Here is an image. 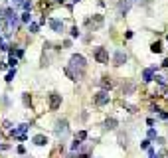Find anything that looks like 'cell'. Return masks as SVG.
Returning <instances> with one entry per match:
<instances>
[{
	"mask_svg": "<svg viewBox=\"0 0 168 158\" xmlns=\"http://www.w3.org/2000/svg\"><path fill=\"white\" fill-rule=\"evenodd\" d=\"M85 69H87V61L85 57L81 56V53H73V56L69 57V63H67V67L64 69L65 75L71 79V81H79L83 75H85Z\"/></svg>",
	"mask_w": 168,
	"mask_h": 158,
	"instance_id": "1",
	"label": "cell"
},
{
	"mask_svg": "<svg viewBox=\"0 0 168 158\" xmlns=\"http://www.w3.org/2000/svg\"><path fill=\"white\" fill-rule=\"evenodd\" d=\"M53 131H56L57 138H64V136L67 135V131H69V123H67V119H60V120H57Z\"/></svg>",
	"mask_w": 168,
	"mask_h": 158,
	"instance_id": "2",
	"label": "cell"
},
{
	"mask_svg": "<svg viewBox=\"0 0 168 158\" xmlns=\"http://www.w3.org/2000/svg\"><path fill=\"white\" fill-rule=\"evenodd\" d=\"M93 57H95V61L101 65H105V63H109V52L105 48H95L93 49Z\"/></svg>",
	"mask_w": 168,
	"mask_h": 158,
	"instance_id": "3",
	"label": "cell"
},
{
	"mask_svg": "<svg viewBox=\"0 0 168 158\" xmlns=\"http://www.w3.org/2000/svg\"><path fill=\"white\" fill-rule=\"evenodd\" d=\"M95 105L97 107H105L109 101H111V95H109V91H99V93H95Z\"/></svg>",
	"mask_w": 168,
	"mask_h": 158,
	"instance_id": "4",
	"label": "cell"
},
{
	"mask_svg": "<svg viewBox=\"0 0 168 158\" xmlns=\"http://www.w3.org/2000/svg\"><path fill=\"white\" fill-rule=\"evenodd\" d=\"M127 53H125V49H117L115 56H113V65H117V67H121V65L127 63Z\"/></svg>",
	"mask_w": 168,
	"mask_h": 158,
	"instance_id": "5",
	"label": "cell"
},
{
	"mask_svg": "<svg viewBox=\"0 0 168 158\" xmlns=\"http://www.w3.org/2000/svg\"><path fill=\"white\" fill-rule=\"evenodd\" d=\"M60 105H61V95L57 93V91L49 93V111H57Z\"/></svg>",
	"mask_w": 168,
	"mask_h": 158,
	"instance_id": "6",
	"label": "cell"
},
{
	"mask_svg": "<svg viewBox=\"0 0 168 158\" xmlns=\"http://www.w3.org/2000/svg\"><path fill=\"white\" fill-rule=\"evenodd\" d=\"M156 71H158L156 65H152V67H146L144 71H142V81H144V83H150V81L154 79V75H156Z\"/></svg>",
	"mask_w": 168,
	"mask_h": 158,
	"instance_id": "7",
	"label": "cell"
},
{
	"mask_svg": "<svg viewBox=\"0 0 168 158\" xmlns=\"http://www.w3.org/2000/svg\"><path fill=\"white\" fill-rule=\"evenodd\" d=\"M30 128V124H26V123H22V124H18L16 128H10V136L12 138H16V136H20V135H24V132Z\"/></svg>",
	"mask_w": 168,
	"mask_h": 158,
	"instance_id": "8",
	"label": "cell"
},
{
	"mask_svg": "<svg viewBox=\"0 0 168 158\" xmlns=\"http://www.w3.org/2000/svg\"><path fill=\"white\" fill-rule=\"evenodd\" d=\"M87 26H89L93 32H95V30H99V28L103 26V16H101V14H97L93 20H87Z\"/></svg>",
	"mask_w": 168,
	"mask_h": 158,
	"instance_id": "9",
	"label": "cell"
},
{
	"mask_svg": "<svg viewBox=\"0 0 168 158\" xmlns=\"http://www.w3.org/2000/svg\"><path fill=\"white\" fill-rule=\"evenodd\" d=\"M49 28H52L56 34H61V32H64V20L52 18V20H49Z\"/></svg>",
	"mask_w": 168,
	"mask_h": 158,
	"instance_id": "10",
	"label": "cell"
},
{
	"mask_svg": "<svg viewBox=\"0 0 168 158\" xmlns=\"http://www.w3.org/2000/svg\"><path fill=\"white\" fill-rule=\"evenodd\" d=\"M32 142L36 144V146H48L49 140H48V136H46V135H36V136L32 138Z\"/></svg>",
	"mask_w": 168,
	"mask_h": 158,
	"instance_id": "11",
	"label": "cell"
},
{
	"mask_svg": "<svg viewBox=\"0 0 168 158\" xmlns=\"http://www.w3.org/2000/svg\"><path fill=\"white\" fill-rule=\"evenodd\" d=\"M117 124H119V120H117L115 117H109L107 120H105L103 128H105V131H115V128H117Z\"/></svg>",
	"mask_w": 168,
	"mask_h": 158,
	"instance_id": "12",
	"label": "cell"
},
{
	"mask_svg": "<svg viewBox=\"0 0 168 158\" xmlns=\"http://www.w3.org/2000/svg\"><path fill=\"white\" fill-rule=\"evenodd\" d=\"M134 89H137V85H134L133 81H127V83L123 85V95H133Z\"/></svg>",
	"mask_w": 168,
	"mask_h": 158,
	"instance_id": "13",
	"label": "cell"
},
{
	"mask_svg": "<svg viewBox=\"0 0 168 158\" xmlns=\"http://www.w3.org/2000/svg\"><path fill=\"white\" fill-rule=\"evenodd\" d=\"M150 52H152V53H160L162 52V44H160V41H154V44L150 45Z\"/></svg>",
	"mask_w": 168,
	"mask_h": 158,
	"instance_id": "14",
	"label": "cell"
},
{
	"mask_svg": "<svg viewBox=\"0 0 168 158\" xmlns=\"http://www.w3.org/2000/svg\"><path fill=\"white\" fill-rule=\"evenodd\" d=\"M38 30H40V24H36V22L28 24V32H30V34H38Z\"/></svg>",
	"mask_w": 168,
	"mask_h": 158,
	"instance_id": "15",
	"label": "cell"
},
{
	"mask_svg": "<svg viewBox=\"0 0 168 158\" xmlns=\"http://www.w3.org/2000/svg\"><path fill=\"white\" fill-rule=\"evenodd\" d=\"M14 77H16V67H12L10 71L6 73V81H8V83H12V81H14Z\"/></svg>",
	"mask_w": 168,
	"mask_h": 158,
	"instance_id": "16",
	"label": "cell"
},
{
	"mask_svg": "<svg viewBox=\"0 0 168 158\" xmlns=\"http://www.w3.org/2000/svg\"><path fill=\"white\" fill-rule=\"evenodd\" d=\"M154 79H156V83L162 87V89L166 87V83H168V81H166V77H162V75H154Z\"/></svg>",
	"mask_w": 168,
	"mask_h": 158,
	"instance_id": "17",
	"label": "cell"
},
{
	"mask_svg": "<svg viewBox=\"0 0 168 158\" xmlns=\"http://www.w3.org/2000/svg\"><path fill=\"white\" fill-rule=\"evenodd\" d=\"M20 20H22L24 24H30L32 22V14H30V12H24V14L20 16Z\"/></svg>",
	"mask_w": 168,
	"mask_h": 158,
	"instance_id": "18",
	"label": "cell"
},
{
	"mask_svg": "<svg viewBox=\"0 0 168 158\" xmlns=\"http://www.w3.org/2000/svg\"><path fill=\"white\" fill-rule=\"evenodd\" d=\"M146 136H148V140H154V138H156V128L150 127V128H148V132H146Z\"/></svg>",
	"mask_w": 168,
	"mask_h": 158,
	"instance_id": "19",
	"label": "cell"
},
{
	"mask_svg": "<svg viewBox=\"0 0 168 158\" xmlns=\"http://www.w3.org/2000/svg\"><path fill=\"white\" fill-rule=\"evenodd\" d=\"M10 53H12V56L16 53V57H24V49H22V48H18V49H10Z\"/></svg>",
	"mask_w": 168,
	"mask_h": 158,
	"instance_id": "20",
	"label": "cell"
},
{
	"mask_svg": "<svg viewBox=\"0 0 168 158\" xmlns=\"http://www.w3.org/2000/svg\"><path fill=\"white\" fill-rule=\"evenodd\" d=\"M69 34H71V38H79V34H81V32H79V28H77V26H73Z\"/></svg>",
	"mask_w": 168,
	"mask_h": 158,
	"instance_id": "21",
	"label": "cell"
},
{
	"mask_svg": "<svg viewBox=\"0 0 168 158\" xmlns=\"http://www.w3.org/2000/svg\"><path fill=\"white\" fill-rule=\"evenodd\" d=\"M8 65H10V67H16V65H18V57L10 56V59H8Z\"/></svg>",
	"mask_w": 168,
	"mask_h": 158,
	"instance_id": "22",
	"label": "cell"
},
{
	"mask_svg": "<svg viewBox=\"0 0 168 158\" xmlns=\"http://www.w3.org/2000/svg\"><path fill=\"white\" fill-rule=\"evenodd\" d=\"M75 138H79V140H85V138H87V131H79Z\"/></svg>",
	"mask_w": 168,
	"mask_h": 158,
	"instance_id": "23",
	"label": "cell"
},
{
	"mask_svg": "<svg viewBox=\"0 0 168 158\" xmlns=\"http://www.w3.org/2000/svg\"><path fill=\"white\" fill-rule=\"evenodd\" d=\"M125 109H127L129 113H134V111H137V107H134V105H131V103H125Z\"/></svg>",
	"mask_w": 168,
	"mask_h": 158,
	"instance_id": "24",
	"label": "cell"
},
{
	"mask_svg": "<svg viewBox=\"0 0 168 158\" xmlns=\"http://www.w3.org/2000/svg\"><path fill=\"white\" fill-rule=\"evenodd\" d=\"M148 146H150V140H148V138H146V140H142V142H141V148H142V150H146Z\"/></svg>",
	"mask_w": 168,
	"mask_h": 158,
	"instance_id": "25",
	"label": "cell"
},
{
	"mask_svg": "<svg viewBox=\"0 0 168 158\" xmlns=\"http://www.w3.org/2000/svg\"><path fill=\"white\" fill-rule=\"evenodd\" d=\"M22 101H24V105H30V97H28V93H24V97H22Z\"/></svg>",
	"mask_w": 168,
	"mask_h": 158,
	"instance_id": "26",
	"label": "cell"
},
{
	"mask_svg": "<svg viewBox=\"0 0 168 158\" xmlns=\"http://www.w3.org/2000/svg\"><path fill=\"white\" fill-rule=\"evenodd\" d=\"M2 127L4 128H12V123H10V120H2Z\"/></svg>",
	"mask_w": 168,
	"mask_h": 158,
	"instance_id": "27",
	"label": "cell"
},
{
	"mask_svg": "<svg viewBox=\"0 0 168 158\" xmlns=\"http://www.w3.org/2000/svg\"><path fill=\"white\" fill-rule=\"evenodd\" d=\"M0 69H2V71L6 69V63H4V61H0Z\"/></svg>",
	"mask_w": 168,
	"mask_h": 158,
	"instance_id": "28",
	"label": "cell"
},
{
	"mask_svg": "<svg viewBox=\"0 0 168 158\" xmlns=\"http://www.w3.org/2000/svg\"><path fill=\"white\" fill-rule=\"evenodd\" d=\"M79 158H91L89 154H79Z\"/></svg>",
	"mask_w": 168,
	"mask_h": 158,
	"instance_id": "29",
	"label": "cell"
},
{
	"mask_svg": "<svg viewBox=\"0 0 168 158\" xmlns=\"http://www.w3.org/2000/svg\"><path fill=\"white\" fill-rule=\"evenodd\" d=\"M2 44H4V38H2V34H0V48H2Z\"/></svg>",
	"mask_w": 168,
	"mask_h": 158,
	"instance_id": "30",
	"label": "cell"
},
{
	"mask_svg": "<svg viewBox=\"0 0 168 158\" xmlns=\"http://www.w3.org/2000/svg\"><path fill=\"white\" fill-rule=\"evenodd\" d=\"M77 2H81V0H73V4H77Z\"/></svg>",
	"mask_w": 168,
	"mask_h": 158,
	"instance_id": "31",
	"label": "cell"
},
{
	"mask_svg": "<svg viewBox=\"0 0 168 158\" xmlns=\"http://www.w3.org/2000/svg\"><path fill=\"white\" fill-rule=\"evenodd\" d=\"M166 40H168V36H166Z\"/></svg>",
	"mask_w": 168,
	"mask_h": 158,
	"instance_id": "32",
	"label": "cell"
}]
</instances>
